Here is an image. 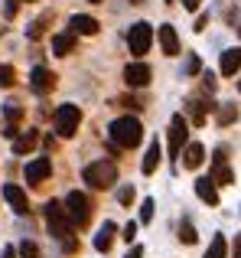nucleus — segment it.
Listing matches in <instances>:
<instances>
[{
	"label": "nucleus",
	"mask_w": 241,
	"mask_h": 258,
	"mask_svg": "<svg viewBox=\"0 0 241 258\" xmlns=\"http://www.w3.org/2000/svg\"><path fill=\"white\" fill-rule=\"evenodd\" d=\"M108 141L117 151H131V147H137L140 141H144V127H140L137 118L124 114V118H117V121L108 124Z\"/></svg>",
	"instance_id": "nucleus-1"
},
{
	"label": "nucleus",
	"mask_w": 241,
	"mask_h": 258,
	"mask_svg": "<svg viewBox=\"0 0 241 258\" xmlns=\"http://www.w3.org/2000/svg\"><path fill=\"white\" fill-rule=\"evenodd\" d=\"M43 209H46V226H49V232L62 242L65 252H75L78 245H75V239H72V229H75V226H72L69 216H65V206H62V203H56V200H49Z\"/></svg>",
	"instance_id": "nucleus-2"
},
{
	"label": "nucleus",
	"mask_w": 241,
	"mask_h": 258,
	"mask_svg": "<svg viewBox=\"0 0 241 258\" xmlns=\"http://www.w3.org/2000/svg\"><path fill=\"white\" fill-rule=\"evenodd\" d=\"M82 180L88 183V186H95V189H111L117 183V164L114 160H95V164L85 167Z\"/></svg>",
	"instance_id": "nucleus-3"
},
{
	"label": "nucleus",
	"mask_w": 241,
	"mask_h": 258,
	"mask_svg": "<svg viewBox=\"0 0 241 258\" xmlns=\"http://www.w3.org/2000/svg\"><path fill=\"white\" fill-rule=\"evenodd\" d=\"M62 206H65V216H69V222H72L75 229H82L85 222L91 219V203H88V196L78 193V189H72V193L65 196Z\"/></svg>",
	"instance_id": "nucleus-4"
},
{
	"label": "nucleus",
	"mask_w": 241,
	"mask_h": 258,
	"mask_svg": "<svg viewBox=\"0 0 241 258\" xmlns=\"http://www.w3.org/2000/svg\"><path fill=\"white\" fill-rule=\"evenodd\" d=\"M153 46V26L150 23H134L131 30H127V49H131V56H144V52H150Z\"/></svg>",
	"instance_id": "nucleus-5"
},
{
	"label": "nucleus",
	"mask_w": 241,
	"mask_h": 258,
	"mask_svg": "<svg viewBox=\"0 0 241 258\" xmlns=\"http://www.w3.org/2000/svg\"><path fill=\"white\" fill-rule=\"evenodd\" d=\"M78 121H82L78 105H59L56 108V131H59V138H72V134L78 131Z\"/></svg>",
	"instance_id": "nucleus-6"
},
{
	"label": "nucleus",
	"mask_w": 241,
	"mask_h": 258,
	"mask_svg": "<svg viewBox=\"0 0 241 258\" xmlns=\"http://www.w3.org/2000/svg\"><path fill=\"white\" fill-rule=\"evenodd\" d=\"M186 138H189V121H186V114H173V121H170V157H179V154H183Z\"/></svg>",
	"instance_id": "nucleus-7"
},
{
	"label": "nucleus",
	"mask_w": 241,
	"mask_h": 258,
	"mask_svg": "<svg viewBox=\"0 0 241 258\" xmlns=\"http://www.w3.org/2000/svg\"><path fill=\"white\" fill-rule=\"evenodd\" d=\"M49 173H52V160L49 157H36V160H30V164L23 167V180L26 183H43V180H49Z\"/></svg>",
	"instance_id": "nucleus-8"
},
{
	"label": "nucleus",
	"mask_w": 241,
	"mask_h": 258,
	"mask_svg": "<svg viewBox=\"0 0 241 258\" xmlns=\"http://www.w3.org/2000/svg\"><path fill=\"white\" fill-rule=\"evenodd\" d=\"M30 88H33L36 95L52 92V88H56V72L46 69V66H36V69L30 72Z\"/></svg>",
	"instance_id": "nucleus-9"
},
{
	"label": "nucleus",
	"mask_w": 241,
	"mask_h": 258,
	"mask_svg": "<svg viewBox=\"0 0 241 258\" xmlns=\"http://www.w3.org/2000/svg\"><path fill=\"white\" fill-rule=\"evenodd\" d=\"M150 66L147 62H127V69H124V82L131 85V88H144L147 82H150Z\"/></svg>",
	"instance_id": "nucleus-10"
},
{
	"label": "nucleus",
	"mask_w": 241,
	"mask_h": 258,
	"mask_svg": "<svg viewBox=\"0 0 241 258\" xmlns=\"http://www.w3.org/2000/svg\"><path fill=\"white\" fill-rule=\"evenodd\" d=\"M4 200L13 206V213H17V216H26V213H30V203H26V189H23V186H17V183H7V186H4Z\"/></svg>",
	"instance_id": "nucleus-11"
},
{
	"label": "nucleus",
	"mask_w": 241,
	"mask_h": 258,
	"mask_svg": "<svg viewBox=\"0 0 241 258\" xmlns=\"http://www.w3.org/2000/svg\"><path fill=\"white\" fill-rule=\"evenodd\" d=\"M69 30L75 33V36H95L98 33V20L88 17V13H75V17L69 20Z\"/></svg>",
	"instance_id": "nucleus-12"
},
{
	"label": "nucleus",
	"mask_w": 241,
	"mask_h": 258,
	"mask_svg": "<svg viewBox=\"0 0 241 258\" xmlns=\"http://www.w3.org/2000/svg\"><path fill=\"white\" fill-rule=\"evenodd\" d=\"M196 196L205 206H218V189H215V183H212V176H199L196 180Z\"/></svg>",
	"instance_id": "nucleus-13"
},
{
	"label": "nucleus",
	"mask_w": 241,
	"mask_h": 258,
	"mask_svg": "<svg viewBox=\"0 0 241 258\" xmlns=\"http://www.w3.org/2000/svg\"><path fill=\"white\" fill-rule=\"evenodd\" d=\"M157 36H160V46H163V52L166 56H179V36H176V30H173L170 23H163L157 30Z\"/></svg>",
	"instance_id": "nucleus-14"
},
{
	"label": "nucleus",
	"mask_w": 241,
	"mask_h": 258,
	"mask_svg": "<svg viewBox=\"0 0 241 258\" xmlns=\"http://www.w3.org/2000/svg\"><path fill=\"white\" fill-rule=\"evenodd\" d=\"M202 160H205V147L199 144H186V151H183V167L186 170H196V167H202Z\"/></svg>",
	"instance_id": "nucleus-15"
},
{
	"label": "nucleus",
	"mask_w": 241,
	"mask_h": 258,
	"mask_svg": "<svg viewBox=\"0 0 241 258\" xmlns=\"http://www.w3.org/2000/svg\"><path fill=\"white\" fill-rule=\"evenodd\" d=\"M218 69H222L225 79H231V76L241 69V49H238V46H235V49H225V52H222V66H218Z\"/></svg>",
	"instance_id": "nucleus-16"
},
{
	"label": "nucleus",
	"mask_w": 241,
	"mask_h": 258,
	"mask_svg": "<svg viewBox=\"0 0 241 258\" xmlns=\"http://www.w3.org/2000/svg\"><path fill=\"white\" fill-rule=\"evenodd\" d=\"M114 232H117V226H114L111 219H104L101 229H98V235H95V248H98V252H108V248H111V242H114Z\"/></svg>",
	"instance_id": "nucleus-17"
},
{
	"label": "nucleus",
	"mask_w": 241,
	"mask_h": 258,
	"mask_svg": "<svg viewBox=\"0 0 241 258\" xmlns=\"http://www.w3.org/2000/svg\"><path fill=\"white\" fill-rule=\"evenodd\" d=\"M75 49V33H59V36H52V52L56 56H69V52Z\"/></svg>",
	"instance_id": "nucleus-18"
},
{
	"label": "nucleus",
	"mask_w": 241,
	"mask_h": 258,
	"mask_svg": "<svg viewBox=\"0 0 241 258\" xmlns=\"http://www.w3.org/2000/svg\"><path fill=\"white\" fill-rule=\"evenodd\" d=\"M212 183H222V186H228V183H235V173H231V167L225 164V160H215V167H212Z\"/></svg>",
	"instance_id": "nucleus-19"
},
{
	"label": "nucleus",
	"mask_w": 241,
	"mask_h": 258,
	"mask_svg": "<svg viewBox=\"0 0 241 258\" xmlns=\"http://www.w3.org/2000/svg\"><path fill=\"white\" fill-rule=\"evenodd\" d=\"M186 114H189L186 121H192V124H202V121H205V101H202V98H189V101H186Z\"/></svg>",
	"instance_id": "nucleus-20"
},
{
	"label": "nucleus",
	"mask_w": 241,
	"mask_h": 258,
	"mask_svg": "<svg viewBox=\"0 0 241 258\" xmlns=\"http://www.w3.org/2000/svg\"><path fill=\"white\" fill-rule=\"evenodd\" d=\"M36 141H39V134H36V131H23L20 138H13V154H26V151H33V147H36Z\"/></svg>",
	"instance_id": "nucleus-21"
},
{
	"label": "nucleus",
	"mask_w": 241,
	"mask_h": 258,
	"mask_svg": "<svg viewBox=\"0 0 241 258\" xmlns=\"http://www.w3.org/2000/svg\"><path fill=\"white\" fill-rule=\"evenodd\" d=\"M49 20H52V13H43V17H36L30 26H26V39H43V33H46V26H49Z\"/></svg>",
	"instance_id": "nucleus-22"
},
{
	"label": "nucleus",
	"mask_w": 241,
	"mask_h": 258,
	"mask_svg": "<svg viewBox=\"0 0 241 258\" xmlns=\"http://www.w3.org/2000/svg\"><path fill=\"white\" fill-rule=\"evenodd\" d=\"M157 164H160V141H150V147H147V157H144V164H140V170H144V173H153V170H157Z\"/></svg>",
	"instance_id": "nucleus-23"
},
{
	"label": "nucleus",
	"mask_w": 241,
	"mask_h": 258,
	"mask_svg": "<svg viewBox=\"0 0 241 258\" xmlns=\"http://www.w3.org/2000/svg\"><path fill=\"white\" fill-rule=\"evenodd\" d=\"M225 255H228V242H225V235H215L212 245L205 248V258H225Z\"/></svg>",
	"instance_id": "nucleus-24"
},
{
	"label": "nucleus",
	"mask_w": 241,
	"mask_h": 258,
	"mask_svg": "<svg viewBox=\"0 0 241 258\" xmlns=\"http://www.w3.org/2000/svg\"><path fill=\"white\" fill-rule=\"evenodd\" d=\"M235 121H238V105H231V101L218 105V124H235Z\"/></svg>",
	"instance_id": "nucleus-25"
},
{
	"label": "nucleus",
	"mask_w": 241,
	"mask_h": 258,
	"mask_svg": "<svg viewBox=\"0 0 241 258\" xmlns=\"http://www.w3.org/2000/svg\"><path fill=\"white\" fill-rule=\"evenodd\" d=\"M196 239H199V235H196V226H192L189 219H183V222H179V242H186V245H196Z\"/></svg>",
	"instance_id": "nucleus-26"
},
{
	"label": "nucleus",
	"mask_w": 241,
	"mask_h": 258,
	"mask_svg": "<svg viewBox=\"0 0 241 258\" xmlns=\"http://www.w3.org/2000/svg\"><path fill=\"white\" fill-rule=\"evenodd\" d=\"M20 258H43V252H39V245L33 239H23L20 242Z\"/></svg>",
	"instance_id": "nucleus-27"
},
{
	"label": "nucleus",
	"mask_w": 241,
	"mask_h": 258,
	"mask_svg": "<svg viewBox=\"0 0 241 258\" xmlns=\"http://www.w3.org/2000/svg\"><path fill=\"white\" fill-rule=\"evenodd\" d=\"M4 114H7V121H10V124H17V121L23 118V108H20V101H7V105H4Z\"/></svg>",
	"instance_id": "nucleus-28"
},
{
	"label": "nucleus",
	"mask_w": 241,
	"mask_h": 258,
	"mask_svg": "<svg viewBox=\"0 0 241 258\" xmlns=\"http://www.w3.org/2000/svg\"><path fill=\"white\" fill-rule=\"evenodd\" d=\"M196 72H202V62H199V56H189L183 66V76H196Z\"/></svg>",
	"instance_id": "nucleus-29"
},
{
	"label": "nucleus",
	"mask_w": 241,
	"mask_h": 258,
	"mask_svg": "<svg viewBox=\"0 0 241 258\" xmlns=\"http://www.w3.org/2000/svg\"><path fill=\"white\" fill-rule=\"evenodd\" d=\"M153 219V200H150V196H147V200H144V206H140V222H144V226H147V222H150Z\"/></svg>",
	"instance_id": "nucleus-30"
},
{
	"label": "nucleus",
	"mask_w": 241,
	"mask_h": 258,
	"mask_svg": "<svg viewBox=\"0 0 241 258\" xmlns=\"http://www.w3.org/2000/svg\"><path fill=\"white\" fill-rule=\"evenodd\" d=\"M13 85V66H0V88Z\"/></svg>",
	"instance_id": "nucleus-31"
},
{
	"label": "nucleus",
	"mask_w": 241,
	"mask_h": 258,
	"mask_svg": "<svg viewBox=\"0 0 241 258\" xmlns=\"http://www.w3.org/2000/svg\"><path fill=\"white\" fill-rule=\"evenodd\" d=\"M117 203H120V206H131V203H134V186H120L117 189Z\"/></svg>",
	"instance_id": "nucleus-32"
},
{
	"label": "nucleus",
	"mask_w": 241,
	"mask_h": 258,
	"mask_svg": "<svg viewBox=\"0 0 241 258\" xmlns=\"http://www.w3.org/2000/svg\"><path fill=\"white\" fill-rule=\"evenodd\" d=\"M120 239H124L127 245H131V242L137 239V222H127V226H124V235H120Z\"/></svg>",
	"instance_id": "nucleus-33"
},
{
	"label": "nucleus",
	"mask_w": 241,
	"mask_h": 258,
	"mask_svg": "<svg viewBox=\"0 0 241 258\" xmlns=\"http://www.w3.org/2000/svg\"><path fill=\"white\" fill-rule=\"evenodd\" d=\"M202 88H205V92H215V76H212V72L202 76Z\"/></svg>",
	"instance_id": "nucleus-34"
},
{
	"label": "nucleus",
	"mask_w": 241,
	"mask_h": 258,
	"mask_svg": "<svg viewBox=\"0 0 241 258\" xmlns=\"http://www.w3.org/2000/svg\"><path fill=\"white\" fill-rule=\"evenodd\" d=\"M231 258H241V232L235 235V245H231Z\"/></svg>",
	"instance_id": "nucleus-35"
},
{
	"label": "nucleus",
	"mask_w": 241,
	"mask_h": 258,
	"mask_svg": "<svg viewBox=\"0 0 241 258\" xmlns=\"http://www.w3.org/2000/svg\"><path fill=\"white\" fill-rule=\"evenodd\" d=\"M124 258H144V245H134V248H131V252H127Z\"/></svg>",
	"instance_id": "nucleus-36"
},
{
	"label": "nucleus",
	"mask_w": 241,
	"mask_h": 258,
	"mask_svg": "<svg viewBox=\"0 0 241 258\" xmlns=\"http://www.w3.org/2000/svg\"><path fill=\"white\" fill-rule=\"evenodd\" d=\"M17 7H20V0H7V17H13V13H17Z\"/></svg>",
	"instance_id": "nucleus-37"
},
{
	"label": "nucleus",
	"mask_w": 241,
	"mask_h": 258,
	"mask_svg": "<svg viewBox=\"0 0 241 258\" xmlns=\"http://www.w3.org/2000/svg\"><path fill=\"white\" fill-rule=\"evenodd\" d=\"M183 7L186 10H199V0H183Z\"/></svg>",
	"instance_id": "nucleus-38"
},
{
	"label": "nucleus",
	"mask_w": 241,
	"mask_h": 258,
	"mask_svg": "<svg viewBox=\"0 0 241 258\" xmlns=\"http://www.w3.org/2000/svg\"><path fill=\"white\" fill-rule=\"evenodd\" d=\"M20 4H36V0H20Z\"/></svg>",
	"instance_id": "nucleus-39"
},
{
	"label": "nucleus",
	"mask_w": 241,
	"mask_h": 258,
	"mask_svg": "<svg viewBox=\"0 0 241 258\" xmlns=\"http://www.w3.org/2000/svg\"><path fill=\"white\" fill-rule=\"evenodd\" d=\"M88 4H104V0H88Z\"/></svg>",
	"instance_id": "nucleus-40"
},
{
	"label": "nucleus",
	"mask_w": 241,
	"mask_h": 258,
	"mask_svg": "<svg viewBox=\"0 0 241 258\" xmlns=\"http://www.w3.org/2000/svg\"><path fill=\"white\" fill-rule=\"evenodd\" d=\"M131 4H144V0H131Z\"/></svg>",
	"instance_id": "nucleus-41"
},
{
	"label": "nucleus",
	"mask_w": 241,
	"mask_h": 258,
	"mask_svg": "<svg viewBox=\"0 0 241 258\" xmlns=\"http://www.w3.org/2000/svg\"><path fill=\"white\" fill-rule=\"evenodd\" d=\"M238 36H241V26H238Z\"/></svg>",
	"instance_id": "nucleus-42"
},
{
	"label": "nucleus",
	"mask_w": 241,
	"mask_h": 258,
	"mask_svg": "<svg viewBox=\"0 0 241 258\" xmlns=\"http://www.w3.org/2000/svg\"><path fill=\"white\" fill-rule=\"evenodd\" d=\"M238 92H241V82H238Z\"/></svg>",
	"instance_id": "nucleus-43"
}]
</instances>
